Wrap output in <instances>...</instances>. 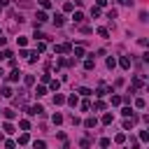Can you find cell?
I'll return each mask as SVG.
<instances>
[{
	"label": "cell",
	"mask_w": 149,
	"mask_h": 149,
	"mask_svg": "<svg viewBox=\"0 0 149 149\" xmlns=\"http://www.w3.org/2000/svg\"><path fill=\"white\" fill-rule=\"evenodd\" d=\"M28 114L30 117H40V114H44V107L42 105H33V107H28Z\"/></svg>",
	"instance_id": "obj_1"
},
{
	"label": "cell",
	"mask_w": 149,
	"mask_h": 149,
	"mask_svg": "<svg viewBox=\"0 0 149 149\" xmlns=\"http://www.w3.org/2000/svg\"><path fill=\"white\" fill-rule=\"evenodd\" d=\"M47 19H49V16H47V12H37V14H35V28L40 26V23H44Z\"/></svg>",
	"instance_id": "obj_2"
},
{
	"label": "cell",
	"mask_w": 149,
	"mask_h": 149,
	"mask_svg": "<svg viewBox=\"0 0 149 149\" xmlns=\"http://www.w3.org/2000/svg\"><path fill=\"white\" fill-rule=\"evenodd\" d=\"M107 91H109V86H107V84H100V86H98V91H96V96H98V98H103V96H107Z\"/></svg>",
	"instance_id": "obj_3"
},
{
	"label": "cell",
	"mask_w": 149,
	"mask_h": 149,
	"mask_svg": "<svg viewBox=\"0 0 149 149\" xmlns=\"http://www.w3.org/2000/svg\"><path fill=\"white\" fill-rule=\"evenodd\" d=\"M54 51H56V54H68V51H70V44H56Z\"/></svg>",
	"instance_id": "obj_4"
},
{
	"label": "cell",
	"mask_w": 149,
	"mask_h": 149,
	"mask_svg": "<svg viewBox=\"0 0 149 149\" xmlns=\"http://www.w3.org/2000/svg\"><path fill=\"white\" fill-rule=\"evenodd\" d=\"M119 65H121L123 70H128V68H130V58H128V56H121V58H119Z\"/></svg>",
	"instance_id": "obj_5"
},
{
	"label": "cell",
	"mask_w": 149,
	"mask_h": 149,
	"mask_svg": "<svg viewBox=\"0 0 149 149\" xmlns=\"http://www.w3.org/2000/svg\"><path fill=\"white\" fill-rule=\"evenodd\" d=\"M35 96H37V98H42V96H47V86H44V84H40V86L35 89Z\"/></svg>",
	"instance_id": "obj_6"
},
{
	"label": "cell",
	"mask_w": 149,
	"mask_h": 149,
	"mask_svg": "<svg viewBox=\"0 0 149 149\" xmlns=\"http://www.w3.org/2000/svg\"><path fill=\"white\" fill-rule=\"evenodd\" d=\"M19 77H21V72H19L16 68H12V72H9V82H19Z\"/></svg>",
	"instance_id": "obj_7"
},
{
	"label": "cell",
	"mask_w": 149,
	"mask_h": 149,
	"mask_svg": "<svg viewBox=\"0 0 149 149\" xmlns=\"http://www.w3.org/2000/svg\"><path fill=\"white\" fill-rule=\"evenodd\" d=\"M54 23H56V26H63V23H65V16H63V14H54Z\"/></svg>",
	"instance_id": "obj_8"
},
{
	"label": "cell",
	"mask_w": 149,
	"mask_h": 149,
	"mask_svg": "<svg viewBox=\"0 0 149 149\" xmlns=\"http://www.w3.org/2000/svg\"><path fill=\"white\" fill-rule=\"evenodd\" d=\"M0 96H3V98H12V89L9 86H3V89H0Z\"/></svg>",
	"instance_id": "obj_9"
},
{
	"label": "cell",
	"mask_w": 149,
	"mask_h": 149,
	"mask_svg": "<svg viewBox=\"0 0 149 149\" xmlns=\"http://www.w3.org/2000/svg\"><path fill=\"white\" fill-rule=\"evenodd\" d=\"M65 103V96H63V93H56V96H54V105H63Z\"/></svg>",
	"instance_id": "obj_10"
},
{
	"label": "cell",
	"mask_w": 149,
	"mask_h": 149,
	"mask_svg": "<svg viewBox=\"0 0 149 149\" xmlns=\"http://www.w3.org/2000/svg\"><path fill=\"white\" fill-rule=\"evenodd\" d=\"M49 89H51V91H58V89H61V82H58V79H49Z\"/></svg>",
	"instance_id": "obj_11"
},
{
	"label": "cell",
	"mask_w": 149,
	"mask_h": 149,
	"mask_svg": "<svg viewBox=\"0 0 149 149\" xmlns=\"http://www.w3.org/2000/svg\"><path fill=\"white\" fill-rule=\"evenodd\" d=\"M96 123H98V119H96V117H89V119L84 121V126H86V128H93Z\"/></svg>",
	"instance_id": "obj_12"
},
{
	"label": "cell",
	"mask_w": 149,
	"mask_h": 149,
	"mask_svg": "<svg viewBox=\"0 0 149 149\" xmlns=\"http://www.w3.org/2000/svg\"><path fill=\"white\" fill-rule=\"evenodd\" d=\"M3 114H5V119H14V117H16V112L7 107V109H3Z\"/></svg>",
	"instance_id": "obj_13"
},
{
	"label": "cell",
	"mask_w": 149,
	"mask_h": 149,
	"mask_svg": "<svg viewBox=\"0 0 149 149\" xmlns=\"http://www.w3.org/2000/svg\"><path fill=\"white\" fill-rule=\"evenodd\" d=\"M65 103L74 107V105H77V103H79V98H77V96H74V93H72V96H70V98H65Z\"/></svg>",
	"instance_id": "obj_14"
},
{
	"label": "cell",
	"mask_w": 149,
	"mask_h": 149,
	"mask_svg": "<svg viewBox=\"0 0 149 149\" xmlns=\"http://www.w3.org/2000/svg\"><path fill=\"white\" fill-rule=\"evenodd\" d=\"M35 42H37V40H35ZM44 49H47V42H44V40H40V42H37V47H35V51H40V54H42Z\"/></svg>",
	"instance_id": "obj_15"
},
{
	"label": "cell",
	"mask_w": 149,
	"mask_h": 149,
	"mask_svg": "<svg viewBox=\"0 0 149 149\" xmlns=\"http://www.w3.org/2000/svg\"><path fill=\"white\" fill-rule=\"evenodd\" d=\"M112 121H114V117H112L109 112H107V114H103V123H105V126H109Z\"/></svg>",
	"instance_id": "obj_16"
},
{
	"label": "cell",
	"mask_w": 149,
	"mask_h": 149,
	"mask_svg": "<svg viewBox=\"0 0 149 149\" xmlns=\"http://www.w3.org/2000/svg\"><path fill=\"white\" fill-rule=\"evenodd\" d=\"M72 21H74V23H82V21H84V14H82V12H74Z\"/></svg>",
	"instance_id": "obj_17"
},
{
	"label": "cell",
	"mask_w": 149,
	"mask_h": 149,
	"mask_svg": "<svg viewBox=\"0 0 149 149\" xmlns=\"http://www.w3.org/2000/svg\"><path fill=\"white\" fill-rule=\"evenodd\" d=\"M19 126H21V130H30V121H28V119H21V121H19Z\"/></svg>",
	"instance_id": "obj_18"
},
{
	"label": "cell",
	"mask_w": 149,
	"mask_h": 149,
	"mask_svg": "<svg viewBox=\"0 0 149 149\" xmlns=\"http://www.w3.org/2000/svg\"><path fill=\"white\" fill-rule=\"evenodd\" d=\"M74 56H77V58H82V56H84V47H82V44L74 47Z\"/></svg>",
	"instance_id": "obj_19"
},
{
	"label": "cell",
	"mask_w": 149,
	"mask_h": 149,
	"mask_svg": "<svg viewBox=\"0 0 149 149\" xmlns=\"http://www.w3.org/2000/svg\"><path fill=\"white\" fill-rule=\"evenodd\" d=\"M23 82H26V86H33V84H35V77H33V74H26Z\"/></svg>",
	"instance_id": "obj_20"
},
{
	"label": "cell",
	"mask_w": 149,
	"mask_h": 149,
	"mask_svg": "<svg viewBox=\"0 0 149 149\" xmlns=\"http://www.w3.org/2000/svg\"><path fill=\"white\" fill-rule=\"evenodd\" d=\"M144 84H142V79L140 77H133V89H142Z\"/></svg>",
	"instance_id": "obj_21"
},
{
	"label": "cell",
	"mask_w": 149,
	"mask_h": 149,
	"mask_svg": "<svg viewBox=\"0 0 149 149\" xmlns=\"http://www.w3.org/2000/svg\"><path fill=\"white\" fill-rule=\"evenodd\" d=\"M51 121H54V123H63V114H58V112H56V114L51 117Z\"/></svg>",
	"instance_id": "obj_22"
},
{
	"label": "cell",
	"mask_w": 149,
	"mask_h": 149,
	"mask_svg": "<svg viewBox=\"0 0 149 149\" xmlns=\"http://www.w3.org/2000/svg\"><path fill=\"white\" fill-rule=\"evenodd\" d=\"M3 130H5V133H14V126L9 123V119H7V123L3 126Z\"/></svg>",
	"instance_id": "obj_23"
},
{
	"label": "cell",
	"mask_w": 149,
	"mask_h": 149,
	"mask_svg": "<svg viewBox=\"0 0 149 149\" xmlns=\"http://www.w3.org/2000/svg\"><path fill=\"white\" fill-rule=\"evenodd\" d=\"M121 114H123V117H133V107H123Z\"/></svg>",
	"instance_id": "obj_24"
},
{
	"label": "cell",
	"mask_w": 149,
	"mask_h": 149,
	"mask_svg": "<svg viewBox=\"0 0 149 149\" xmlns=\"http://www.w3.org/2000/svg\"><path fill=\"white\" fill-rule=\"evenodd\" d=\"M91 16L98 19V16H100V7H91Z\"/></svg>",
	"instance_id": "obj_25"
},
{
	"label": "cell",
	"mask_w": 149,
	"mask_h": 149,
	"mask_svg": "<svg viewBox=\"0 0 149 149\" xmlns=\"http://www.w3.org/2000/svg\"><path fill=\"white\" fill-rule=\"evenodd\" d=\"M28 140H30V138H28V133H23L21 138H19V144H28Z\"/></svg>",
	"instance_id": "obj_26"
},
{
	"label": "cell",
	"mask_w": 149,
	"mask_h": 149,
	"mask_svg": "<svg viewBox=\"0 0 149 149\" xmlns=\"http://www.w3.org/2000/svg\"><path fill=\"white\" fill-rule=\"evenodd\" d=\"M16 40H19V47H26V44H28V37H21V35H19Z\"/></svg>",
	"instance_id": "obj_27"
},
{
	"label": "cell",
	"mask_w": 149,
	"mask_h": 149,
	"mask_svg": "<svg viewBox=\"0 0 149 149\" xmlns=\"http://www.w3.org/2000/svg\"><path fill=\"white\" fill-rule=\"evenodd\" d=\"M93 109H98V112H103V109H105V103H103V100H98L96 105H93Z\"/></svg>",
	"instance_id": "obj_28"
},
{
	"label": "cell",
	"mask_w": 149,
	"mask_h": 149,
	"mask_svg": "<svg viewBox=\"0 0 149 149\" xmlns=\"http://www.w3.org/2000/svg\"><path fill=\"white\" fill-rule=\"evenodd\" d=\"M98 35H100V37H109V30H107V28H98Z\"/></svg>",
	"instance_id": "obj_29"
},
{
	"label": "cell",
	"mask_w": 149,
	"mask_h": 149,
	"mask_svg": "<svg viewBox=\"0 0 149 149\" xmlns=\"http://www.w3.org/2000/svg\"><path fill=\"white\" fill-rule=\"evenodd\" d=\"M144 105H147V103H144V98H138V100H135V107H138V109H142Z\"/></svg>",
	"instance_id": "obj_30"
},
{
	"label": "cell",
	"mask_w": 149,
	"mask_h": 149,
	"mask_svg": "<svg viewBox=\"0 0 149 149\" xmlns=\"http://www.w3.org/2000/svg\"><path fill=\"white\" fill-rule=\"evenodd\" d=\"M114 140H117V144H123V142H126V135H123V133H119Z\"/></svg>",
	"instance_id": "obj_31"
},
{
	"label": "cell",
	"mask_w": 149,
	"mask_h": 149,
	"mask_svg": "<svg viewBox=\"0 0 149 149\" xmlns=\"http://www.w3.org/2000/svg\"><path fill=\"white\" fill-rule=\"evenodd\" d=\"M79 93H82V96H91L93 91H91V89H86V86H82V89H79Z\"/></svg>",
	"instance_id": "obj_32"
},
{
	"label": "cell",
	"mask_w": 149,
	"mask_h": 149,
	"mask_svg": "<svg viewBox=\"0 0 149 149\" xmlns=\"http://www.w3.org/2000/svg\"><path fill=\"white\" fill-rule=\"evenodd\" d=\"M33 144H35V149H44V140H35Z\"/></svg>",
	"instance_id": "obj_33"
},
{
	"label": "cell",
	"mask_w": 149,
	"mask_h": 149,
	"mask_svg": "<svg viewBox=\"0 0 149 149\" xmlns=\"http://www.w3.org/2000/svg\"><path fill=\"white\" fill-rule=\"evenodd\" d=\"M140 140H142V142H149V133H147V130H142V133H140Z\"/></svg>",
	"instance_id": "obj_34"
},
{
	"label": "cell",
	"mask_w": 149,
	"mask_h": 149,
	"mask_svg": "<svg viewBox=\"0 0 149 149\" xmlns=\"http://www.w3.org/2000/svg\"><path fill=\"white\" fill-rule=\"evenodd\" d=\"M5 147H7V149H14L16 142H14V140H5Z\"/></svg>",
	"instance_id": "obj_35"
},
{
	"label": "cell",
	"mask_w": 149,
	"mask_h": 149,
	"mask_svg": "<svg viewBox=\"0 0 149 149\" xmlns=\"http://www.w3.org/2000/svg\"><path fill=\"white\" fill-rule=\"evenodd\" d=\"M112 105H121V96H112Z\"/></svg>",
	"instance_id": "obj_36"
},
{
	"label": "cell",
	"mask_w": 149,
	"mask_h": 149,
	"mask_svg": "<svg viewBox=\"0 0 149 149\" xmlns=\"http://www.w3.org/2000/svg\"><path fill=\"white\" fill-rule=\"evenodd\" d=\"M63 9H65V12H72V9H74V5H72V3H65V5H63Z\"/></svg>",
	"instance_id": "obj_37"
},
{
	"label": "cell",
	"mask_w": 149,
	"mask_h": 149,
	"mask_svg": "<svg viewBox=\"0 0 149 149\" xmlns=\"http://www.w3.org/2000/svg\"><path fill=\"white\" fill-rule=\"evenodd\" d=\"M82 109H84V112H89V109H91V103H89V100H84V103H82Z\"/></svg>",
	"instance_id": "obj_38"
},
{
	"label": "cell",
	"mask_w": 149,
	"mask_h": 149,
	"mask_svg": "<svg viewBox=\"0 0 149 149\" xmlns=\"http://www.w3.org/2000/svg\"><path fill=\"white\" fill-rule=\"evenodd\" d=\"M114 65H117V61H114V58H107V68H109V70L114 68Z\"/></svg>",
	"instance_id": "obj_39"
},
{
	"label": "cell",
	"mask_w": 149,
	"mask_h": 149,
	"mask_svg": "<svg viewBox=\"0 0 149 149\" xmlns=\"http://www.w3.org/2000/svg\"><path fill=\"white\" fill-rule=\"evenodd\" d=\"M123 128H126V130H130V128H133V119H130V121H123Z\"/></svg>",
	"instance_id": "obj_40"
},
{
	"label": "cell",
	"mask_w": 149,
	"mask_h": 149,
	"mask_svg": "<svg viewBox=\"0 0 149 149\" xmlns=\"http://www.w3.org/2000/svg\"><path fill=\"white\" fill-rule=\"evenodd\" d=\"M40 5H42L44 9H49V7H51V3H49V0H40Z\"/></svg>",
	"instance_id": "obj_41"
},
{
	"label": "cell",
	"mask_w": 149,
	"mask_h": 149,
	"mask_svg": "<svg viewBox=\"0 0 149 149\" xmlns=\"http://www.w3.org/2000/svg\"><path fill=\"white\" fill-rule=\"evenodd\" d=\"M84 68H86V70H93V61H91V58H89V61H86V63H84Z\"/></svg>",
	"instance_id": "obj_42"
},
{
	"label": "cell",
	"mask_w": 149,
	"mask_h": 149,
	"mask_svg": "<svg viewBox=\"0 0 149 149\" xmlns=\"http://www.w3.org/2000/svg\"><path fill=\"white\" fill-rule=\"evenodd\" d=\"M96 3H98V7H105V5H107V0H96Z\"/></svg>",
	"instance_id": "obj_43"
},
{
	"label": "cell",
	"mask_w": 149,
	"mask_h": 149,
	"mask_svg": "<svg viewBox=\"0 0 149 149\" xmlns=\"http://www.w3.org/2000/svg\"><path fill=\"white\" fill-rule=\"evenodd\" d=\"M121 5H133V0H119Z\"/></svg>",
	"instance_id": "obj_44"
},
{
	"label": "cell",
	"mask_w": 149,
	"mask_h": 149,
	"mask_svg": "<svg viewBox=\"0 0 149 149\" xmlns=\"http://www.w3.org/2000/svg\"><path fill=\"white\" fill-rule=\"evenodd\" d=\"M5 44H7V40H5L3 35H0V47H5Z\"/></svg>",
	"instance_id": "obj_45"
},
{
	"label": "cell",
	"mask_w": 149,
	"mask_h": 149,
	"mask_svg": "<svg viewBox=\"0 0 149 149\" xmlns=\"http://www.w3.org/2000/svg\"><path fill=\"white\" fill-rule=\"evenodd\" d=\"M3 58H5V54H3V51H0V61H3Z\"/></svg>",
	"instance_id": "obj_46"
},
{
	"label": "cell",
	"mask_w": 149,
	"mask_h": 149,
	"mask_svg": "<svg viewBox=\"0 0 149 149\" xmlns=\"http://www.w3.org/2000/svg\"><path fill=\"white\" fill-rule=\"evenodd\" d=\"M3 74H5V72H3V68H0V77H3Z\"/></svg>",
	"instance_id": "obj_47"
},
{
	"label": "cell",
	"mask_w": 149,
	"mask_h": 149,
	"mask_svg": "<svg viewBox=\"0 0 149 149\" xmlns=\"http://www.w3.org/2000/svg\"><path fill=\"white\" fill-rule=\"evenodd\" d=\"M3 7H5V5H3V3H0V12H3Z\"/></svg>",
	"instance_id": "obj_48"
},
{
	"label": "cell",
	"mask_w": 149,
	"mask_h": 149,
	"mask_svg": "<svg viewBox=\"0 0 149 149\" xmlns=\"http://www.w3.org/2000/svg\"><path fill=\"white\" fill-rule=\"evenodd\" d=\"M0 114H3V109H0Z\"/></svg>",
	"instance_id": "obj_49"
}]
</instances>
